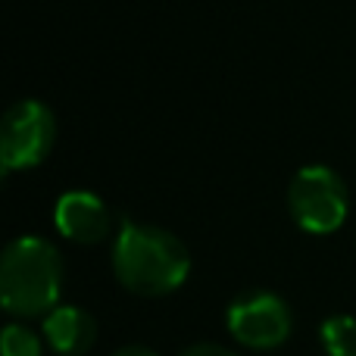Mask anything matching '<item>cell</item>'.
I'll list each match as a JSON object with an SVG mask.
<instances>
[{"label": "cell", "mask_w": 356, "mask_h": 356, "mask_svg": "<svg viewBox=\"0 0 356 356\" xmlns=\"http://www.w3.org/2000/svg\"><path fill=\"white\" fill-rule=\"evenodd\" d=\"M113 272L138 297H166L191 275L188 247L166 228L125 219L113 241Z\"/></svg>", "instance_id": "cell-1"}, {"label": "cell", "mask_w": 356, "mask_h": 356, "mask_svg": "<svg viewBox=\"0 0 356 356\" xmlns=\"http://www.w3.org/2000/svg\"><path fill=\"white\" fill-rule=\"evenodd\" d=\"M288 209L297 228H303L307 234L338 232L350 213V194L344 178L319 163L297 169L288 184Z\"/></svg>", "instance_id": "cell-3"}, {"label": "cell", "mask_w": 356, "mask_h": 356, "mask_svg": "<svg viewBox=\"0 0 356 356\" xmlns=\"http://www.w3.org/2000/svg\"><path fill=\"white\" fill-rule=\"evenodd\" d=\"M56 141V119L41 100H19L0 122V166L3 172L41 166Z\"/></svg>", "instance_id": "cell-4"}, {"label": "cell", "mask_w": 356, "mask_h": 356, "mask_svg": "<svg viewBox=\"0 0 356 356\" xmlns=\"http://www.w3.org/2000/svg\"><path fill=\"white\" fill-rule=\"evenodd\" d=\"M41 332L44 341L50 344V350H56L60 356H81L91 350L94 341H97V322L81 307L60 303V307H54L44 316Z\"/></svg>", "instance_id": "cell-7"}, {"label": "cell", "mask_w": 356, "mask_h": 356, "mask_svg": "<svg viewBox=\"0 0 356 356\" xmlns=\"http://www.w3.org/2000/svg\"><path fill=\"white\" fill-rule=\"evenodd\" d=\"M54 225L66 241L91 247L100 244L104 238H110L113 219L106 203L97 194H91V191H66V194H60V200L54 207Z\"/></svg>", "instance_id": "cell-6"}, {"label": "cell", "mask_w": 356, "mask_h": 356, "mask_svg": "<svg viewBox=\"0 0 356 356\" xmlns=\"http://www.w3.org/2000/svg\"><path fill=\"white\" fill-rule=\"evenodd\" d=\"M0 353L3 356H44V347H41V338L31 328L13 322L0 334Z\"/></svg>", "instance_id": "cell-9"}, {"label": "cell", "mask_w": 356, "mask_h": 356, "mask_svg": "<svg viewBox=\"0 0 356 356\" xmlns=\"http://www.w3.org/2000/svg\"><path fill=\"white\" fill-rule=\"evenodd\" d=\"M63 257L50 241L25 234L3 250L0 259V303L10 316L31 319L60 307Z\"/></svg>", "instance_id": "cell-2"}, {"label": "cell", "mask_w": 356, "mask_h": 356, "mask_svg": "<svg viewBox=\"0 0 356 356\" xmlns=\"http://www.w3.org/2000/svg\"><path fill=\"white\" fill-rule=\"evenodd\" d=\"M319 341L328 356H356V319L328 316L319 328Z\"/></svg>", "instance_id": "cell-8"}, {"label": "cell", "mask_w": 356, "mask_h": 356, "mask_svg": "<svg viewBox=\"0 0 356 356\" xmlns=\"http://www.w3.org/2000/svg\"><path fill=\"white\" fill-rule=\"evenodd\" d=\"M110 356H156L154 350H147V347H122V350L110 353Z\"/></svg>", "instance_id": "cell-11"}, {"label": "cell", "mask_w": 356, "mask_h": 356, "mask_svg": "<svg viewBox=\"0 0 356 356\" xmlns=\"http://www.w3.org/2000/svg\"><path fill=\"white\" fill-rule=\"evenodd\" d=\"M178 356H238V353L225 350V347H219V344H194V347H188V350H181Z\"/></svg>", "instance_id": "cell-10"}, {"label": "cell", "mask_w": 356, "mask_h": 356, "mask_svg": "<svg viewBox=\"0 0 356 356\" xmlns=\"http://www.w3.org/2000/svg\"><path fill=\"white\" fill-rule=\"evenodd\" d=\"M225 328L247 350H275L291 338L294 316L278 294L250 291L232 300L225 313Z\"/></svg>", "instance_id": "cell-5"}]
</instances>
